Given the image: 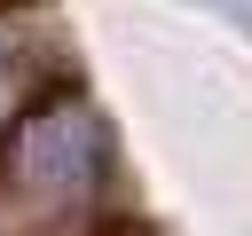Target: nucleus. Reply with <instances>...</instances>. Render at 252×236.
Here are the masks:
<instances>
[{
    "instance_id": "obj_1",
    "label": "nucleus",
    "mask_w": 252,
    "mask_h": 236,
    "mask_svg": "<svg viewBox=\"0 0 252 236\" xmlns=\"http://www.w3.org/2000/svg\"><path fill=\"white\" fill-rule=\"evenodd\" d=\"M110 189V126L79 87L0 126V236H94Z\"/></svg>"
}]
</instances>
